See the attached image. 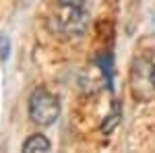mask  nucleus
I'll list each match as a JSON object with an SVG mask.
<instances>
[{
    "instance_id": "obj_1",
    "label": "nucleus",
    "mask_w": 155,
    "mask_h": 153,
    "mask_svg": "<svg viewBox=\"0 0 155 153\" xmlns=\"http://www.w3.org/2000/svg\"><path fill=\"white\" fill-rule=\"evenodd\" d=\"M130 93L137 101H149L155 97V60L151 56H139L130 64Z\"/></svg>"
},
{
    "instance_id": "obj_2",
    "label": "nucleus",
    "mask_w": 155,
    "mask_h": 153,
    "mask_svg": "<svg viewBox=\"0 0 155 153\" xmlns=\"http://www.w3.org/2000/svg\"><path fill=\"white\" fill-rule=\"evenodd\" d=\"M60 116V101L46 89H35L29 97V118L37 126H52Z\"/></svg>"
},
{
    "instance_id": "obj_3",
    "label": "nucleus",
    "mask_w": 155,
    "mask_h": 153,
    "mask_svg": "<svg viewBox=\"0 0 155 153\" xmlns=\"http://www.w3.org/2000/svg\"><path fill=\"white\" fill-rule=\"evenodd\" d=\"M87 25H89V15L83 8H66L64 17H54L48 21L50 31L62 37H81L87 31Z\"/></svg>"
},
{
    "instance_id": "obj_4",
    "label": "nucleus",
    "mask_w": 155,
    "mask_h": 153,
    "mask_svg": "<svg viewBox=\"0 0 155 153\" xmlns=\"http://www.w3.org/2000/svg\"><path fill=\"white\" fill-rule=\"evenodd\" d=\"M120 118H122V104H120V101H114L110 114H107L106 120L101 122V132H104V135H110V132L120 124Z\"/></svg>"
},
{
    "instance_id": "obj_5",
    "label": "nucleus",
    "mask_w": 155,
    "mask_h": 153,
    "mask_svg": "<svg viewBox=\"0 0 155 153\" xmlns=\"http://www.w3.org/2000/svg\"><path fill=\"white\" fill-rule=\"evenodd\" d=\"M23 151H27V153H37V151L46 153V151H50V141L44 135H31V137L23 143Z\"/></svg>"
},
{
    "instance_id": "obj_6",
    "label": "nucleus",
    "mask_w": 155,
    "mask_h": 153,
    "mask_svg": "<svg viewBox=\"0 0 155 153\" xmlns=\"http://www.w3.org/2000/svg\"><path fill=\"white\" fill-rule=\"evenodd\" d=\"M8 50H11L8 37H6V35H0V60H2V62L8 58Z\"/></svg>"
},
{
    "instance_id": "obj_7",
    "label": "nucleus",
    "mask_w": 155,
    "mask_h": 153,
    "mask_svg": "<svg viewBox=\"0 0 155 153\" xmlns=\"http://www.w3.org/2000/svg\"><path fill=\"white\" fill-rule=\"evenodd\" d=\"M58 4L62 8H83L85 0H58Z\"/></svg>"
}]
</instances>
